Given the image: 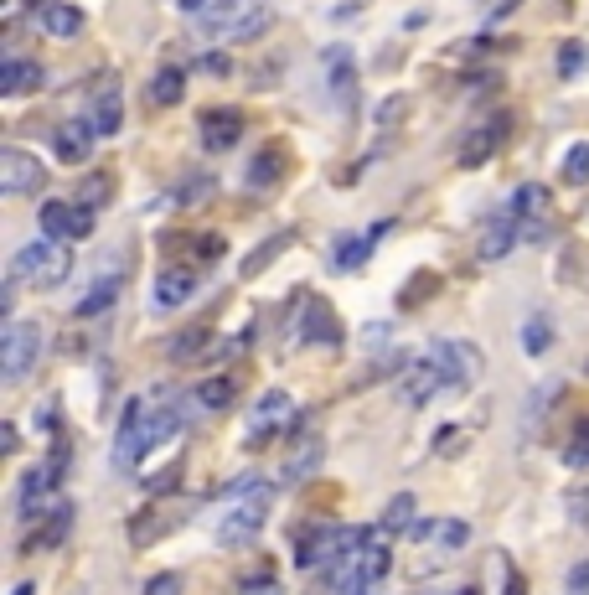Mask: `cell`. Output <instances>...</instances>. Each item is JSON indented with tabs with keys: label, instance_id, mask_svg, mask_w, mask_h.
<instances>
[{
	"label": "cell",
	"instance_id": "7c38bea8",
	"mask_svg": "<svg viewBox=\"0 0 589 595\" xmlns=\"http://www.w3.org/2000/svg\"><path fill=\"white\" fill-rule=\"evenodd\" d=\"M502 135H507V119H502V114H491L486 125H476L471 135L460 140V166H471V171H476V166H486V161H491V151L502 145Z\"/></svg>",
	"mask_w": 589,
	"mask_h": 595
},
{
	"label": "cell",
	"instance_id": "8d00e7d4",
	"mask_svg": "<svg viewBox=\"0 0 589 595\" xmlns=\"http://www.w3.org/2000/svg\"><path fill=\"white\" fill-rule=\"evenodd\" d=\"M171 523H161V513H140L135 518V528H130V539H135V549H145V544H155L166 533Z\"/></svg>",
	"mask_w": 589,
	"mask_h": 595
},
{
	"label": "cell",
	"instance_id": "74e56055",
	"mask_svg": "<svg viewBox=\"0 0 589 595\" xmlns=\"http://www.w3.org/2000/svg\"><path fill=\"white\" fill-rule=\"evenodd\" d=\"M574 440H579V445H569L564 461H569L574 471H584V466H589V420H579V425H574Z\"/></svg>",
	"mask_w": 589,
	"mask_h": 595
},
{
	"label": "cell",
	"instance_id": "7402d4cb",
	"mask_svg": "<svg viewBox=\"0 0 589 595\" xmlns=\"http://www.w3.org/2000/svg\"><path fill=\"white\" fill-rule=\"evenodd\" d=\"M285 166H290V156H285V145H264V151L248 161V171H243V182L254 187V192H264V187H274L279 176H285Z\"/></svg>",
	"mask_w": 589,
	"mask_h": 595
},
{
	"label": "cell",
	"instance_id": "f5cc1de1",
	"mask_svg": "<svg viewBox=\"0 0 589 595\" xmlns=\"http://www.w3.org/2000/svg\"><path fill=\"white\" fill-rule=\"evenodd\" d=\"M507 595H522V580H517V575L507 580Z\"/></svg>",
	"mask_w": 589,
	"mask_h": 595
},
{
	"label": "cell",
	"instance_id": "e575fe53",
	"mask_svg": "<svg viewBox=\"0 0 589 595\" xmlns=\"http://www.w3.org/2000/svg\"><path fill=\"white\" fill-rule=\"evenodd\" d=\"M68 528H73V502H57V508H52V518H47L42 544H47V549H52V544H62V539H68Z\"/></svg>",
	"mask_w": 589,
	"mask_h": 595
},
{
	"label": "cell",
	"instance_id": "7dc6e473",
	"mask_svg": "<svg viewBox=\"0 0 589 595\" xmlns=\"http://www.w3.org/2000/svg\"><path fill=\"white\" fill-rule=\"evenodd\" d=\"M83 192H88V202H93V207L109 202V176H88V187H83Z\"/></svg>",
	"mask_w": 589,
	"mask_h": 595
},
{
	"label": "cell",
	"instance_id": "f6af8a7d",
	"mask_svg": "<svg viewBox=\"0 0 589 595\" xmlns=\"http://www.w3.org/2000/svg\"><path fill=\"white\" fill-rule=\"evenodd\" d=\"M145 595H181V580H176V575H155V580L145 585Z\"/></svg>",
	"mask_w": 589,
	"mask_h": 595
},
{
	"label": "cell",
	"instance_id": "db71d44e",
	"mask_svg": "<svg viewBox=\"0 0 589 595\" xmlns=\"http://www.w3.org/2000/svg\"><path fill=\"white\" fill-rule=\"evenodd\" d=\"M26 6H57V0H26Z\"/></svg>",
	"mask_w": 589,
	"mask_h": 595
},
{
	"label": "cell",
	"instance_id": "ba28073f",
	"mask_svg": "<svg viewBox=\"0 0 589 595\" xmlns=\"http://www.w3.org/2000/svg\"><path fill=\"white\" fill-rule=\"evenodd\" d=\"M145 414H150V399H130L119 414V440H114V471H135L150 451L145 440Z\"/></svg>",
	"mask_w": 589,
	"mask_h": 595
},
{
	"label": "cell",
	"instance_id": "d4e9b609",
	"mask_svg": "<svg viewBox=\"0 0 589 595\" xmlns=\"http://www.w3.org/2000/svg\"><path fill=\"white\" fill-rule=\"evenodd\" d=\"M274 26V11L269 6H248V11H238L233 21H228V37L233 42H254V37H264Z\"/></svg>",
	"mask_w": 589,
	"mask_h": 595
},
{
	"label": "cell",
	"instance_id": "f1b7e54d",
	"mask_svg": "<svg viewBox=\"0 0 589 595\" xmlns=\"http://www.w3.org/2000/svg\"><path fill=\"white\" fill-rule=\"evenodd\" d=\"M181 94H186V73H181V68H161V73H155V83H150V104L171 109V104H181Z\"/></svg>",
	"mask_w": 589,
	"mask_h": 595
},
{
	"label": "cell",
	"instance_id": "44dd1931",
	"mask_svg": "<svg viewBox=\"0 0 589 595\" xmlns=\"http://www.w3.org/2000/svg\"><path fill=\"white\" fill-rule=\"evenodd\" d=\"M517 238H522V223H517L512 213H502V218H491V223H486V233H481V249H476V254H481L486 264H491V259H507Z\"/></svg>",
	"mask_w": 589,
	"mask_h": 595
},
{
	"label": "cell",
	"instance_id": "5bb4252c",
	"mask_svg": "<svg viewBox=\"0 0 589 595\" xmlns=\"http://www.w3.org/2000/svg\"><path fill=\"white\" fill-rule=\"evenodd\" d=\"M398 394H403V404H409V409H424L434 394H445V383H440V373H434L429 357H414L409 373H403V383H398Z\"/></svg>",
	"mask_w": 589,
	"mask_h": 595
},
{
	"label": "cell",
	"instance_id": "816d5d0a",
	"mask_svg": "<svg viewBox=\"0 0 589 595\" xmlns=\"http://www.w3.org/2000/svg\"><path fill=\"white\" fill-rule=\"evenodd\" d=\"M0 451H16V425H0Z\"/></svg>",
	"mask_w": 589,
	"mask_h": 595
},
{
	"label": "cell",
	"instance_id": "bcb514c9",
	"mask_svg": "<svg viewBox=\"0 0 589 595\" xmlns=\"http://www.w3.org/2000/svg\"><path fill=\"white\" fill-rule=\"evenodd\" d=\"M238 595H285V590H279V580H269V575H259V580H248Z\"/></svg>",
	"mask_w": 589,
	"mask_h": 595
},
{
	"label": "cell",
	"instance_id": "60d3db41",
	"mask_svg": "<svg viewBox=\"0 0 589 595\" xmlns=\"http://www.w3.org/2000/svg\"><path fill=\"white\" fill-rule=\"evenodd\" d=\"M460 445H465V430L460 425H445L440 435H434V456H460Z\"/></svg>",
	"mask_w": 589,
	"mask_h": 595
},
{
	"label": "cell",
	"instance_id": "f35d334b",
	"mask_svg": "<svg viewBox=\"0 0 589 595\" xmlns=\"http://www.w3.org/2000/svg\"><path fill=\"white\" fill-rule=\"evenodd\" d=\"M93 130H99V135H114V130H119V104H114V99L93 104Z\"/></svg>",
	"mask_w": 589,
	"mask_h": 595
},
{
	"label": "cell",
	"instance_id": "9f6ffc18",
	"mask_svg": "<svg viewBox=\"0 0 589 595\" xmlns=\"http://www.w3.org/2000/svg\"><path fill=\"white\" fill-rule=\"evenodd\" d=\"M460 595H476V590H460Z\"/></svg>",
	"mask_w": 589,
	"mask_h": 595
},
{
	"label": "cell",
	"instance_id": "7bdbcfd3",
	"mask_svg": "<svg viewBox=\"0 0 589 595\" xmlns=\"http://www.w3.org/2000/svg\"><path fill=\"white\" fill-rule=\"evenodd\" d=\"M197 68H202V73H212V78H228V73H233V63H228L223 52H207V57H197Z\"/></svg>",
	"mask_w": 589,
	"mask_h": 595
},
{
	"label": "cell",
	"instance_id": "52a82bcc",
	"mask_svg": "<svg viewBox=\"0 0 589 595\" xmlns=\"http://www.w3.org/2000/svg\"><path fill=\"white\" fill-rule=\"evenodd\" d=\"M321 68H326V94L341 109V119L357 114V52L347 42H336L321 52Z\"/></svg>",
	"mask_w": 589,
	"mask_h": 595
},
{
	"label": "cell",
	"instance_id": "d6986e66",
	"mask_svg": "<svg viewBox=\"0 0 589 595\" xmlns=\"http://www.w3.org/2000/svg\"><path fill=\"white\" fill-rule=\"evenodd\" d=\"M393 223H372L367 233H357V238H347V244H336V254H331V264L336 270H362V264L372 259V249L383 244V233H388Z\"/></svg>",
	"mask_w": 589,
	"mask_h": 595
},
{
	"label": "cell",
	"instance_id": "4316f807",
	"mask_svg": "<svg viewBox=\"0 0 589 595\" xmlns=\"http://www.w3.org/2000/svg\"><path fill=\"white\" fill-rule=\"evenodd\" d=\"M42 26H47L52 37H78V32H83V11L68 6V0H57V6L42 11Z\"/></svg>",
	"mask_w": 589,
	"mask_h": 595
},
{
	"label": "cell",
	"instance_id": "484cf974",
	"mask_svg": "<svg viewBox=\"0 0 589 595\" xmlns=\"http://www.w3.org/2000/svg\"><path fill=\"white\" fill-rule=\"evenodd\" d=\"M419 523V502H414V492H398L388 508H383V533H409Z\"/></svg>",
	"mask_w": 589,
	"mask_h": 595
},
{
	"label": "cell",
	"instance_id": "9c48e42d",
	"mask_svg": "<svg viewBox=\"0 0 589 595\" xmlns=\"http://www.w3.org/2000/svg\"><path fill=\"white\" fill-rule=\"evenodd\" d=\"M47 187V166L37 156H26V151H0V192L6 197H31V192H42Z\"/></svg>",
	"mask_w": 589,
	"mask_h": 595
},
{
	"label": "cell",
	"instance_id": "4fadbf2b",
	"mask_svg": "<svg viewBox=\"0 0 589 595\" xmlns=\"http://www.w3.org/2000/svg\"><path fill=\"white\" fill-rule=\"evenodd\" d=\"M238 135H243V114L238 109L217 104V109L202 114V145H207V151H233Z\"/></svg>",
	"mask_w": 589,
	"mask_h": 595
},
{
	"label": "cell",
	"instance_id": "8992f818",
	"mask_svg": "<svg viewBox=\"0 0 589 595\" xmlns=\"http://www.w3.org/2000/svg\"><path fill=\"white\" fill-rule=\"evenodd\" d=\"M37 357H42V332L37 326L31 321H6V332H0V378L21 383Z\"/></svg>",
	"mask_w": 589,
	"mask_h": 595
},
{
	"label": "cell",
	"instance_id": "30bf717a",
	"mask_svg": "<svg viewBox=\"0 0 589 595\" xmlns=\"http://www.w3.org/2000/svg\"><path fill=\"white\" fill-rule=\"evenodd\" d=\"M42 233L68 244V238H88L93 233V213L88 207H68V202H42Z\"/></svg>",
	"mask_w": 589,
	"mask_h": 595
},
{
	"label": "cell",
	"instance_id": "2e32d148",
	"mask_svg": "<svg viewBox=\"0 0 589 595\" xmlns=\"http://www.w3.org/2000/svg\"><path fill=\"white\" fill-rule=\"evenodd\" d=\"M295 337H300V342H321V347H341V321H336L331 306L305 301V316H300V326H295Z\"/></svg>",
	"mask_w": 589,
	"mask_h": 595
},
{
	"label": "cell",
	"instance_id": "ac0fdd59",
	"mask_svg": "<svg viewBox=\"0 0 589 595\" xmlns=\"http://www.w3.org/2000/svg\"><path fill=\"white\" fill-rule=\"evenodd\" d=\"M57 471H62V445H57V456L47 461V466H37V471H26V482H21V513L26 518H37V508L52 497V487H57Z\"/></svg>",
	"mask_w": 589,
	"mask_h": 595
},
{
	"label": "cell",
	"instance_id": "b9f144b4",
	"mask_svg": "<svg viewBox=\"0 0 589 595\" xmlns=\"http://www.w3.org/2000/svg\"><path fill=\"white\" fill-rule=\"evenodd\" d=\"M564 590H569V595H589V559H579V564H574V570H569Z\"/></svg>",
	"mask_w": 589,
	"mask_h": 595
},
{
	"label": "cell",
	"instance_id": "603a6c76",
	"mask_svg": "<svg viewBox=\"0 0 589 595\" xmlns=\"http://www.w3.org/2000/svg\"><path fill=\"white\" fill-rule=\"evenodd\" d=\"M192 290H197V275L192 270H161V280H155V306L176 311V306L192 301Z\"/></svg>",
	"mask_w": 589,
	"mask_h": 595
},
{
	"label": "cell",
	"instance_id": "d6a6232c",
	"mask_svg": "<svg viewBox=\"0 0 589 595\" xmlns=\"http://www.w3.org/2000/svg\"><path fill=\"white\" fill-rule=\"evenodd\" d=\"M290 244H295V233H290V228H285V233H274V238H269V244H264V249H254V254H248V259H243V275H259V270H264V264H269V259H274L279 249H290Z\"/></svg>",
	"mask_w": 589,
	"mask_h": 595
},
{
	"label": "cell",
	"instance_id": "836d02e7",
	"mask_svg": "<svg viewBox=\"0 0 589 595\" xmlns=\"http://www.w3.org/2000/svg\"><path fill=\"white\" fill-rule=\"evenodd\" d=\"M202 347H207V326H192V332L171 337V357H176V363H192Z\"/></svg>",
	"mask_w": 589,
	"mask_h": 595
},
{
	"label": "cell",
	"instance_id": "681fc988",
	"mask_svg": "<svg viewBox=\"0 0 589 595\" xmlns=\"http://www.w3.org/2000/svg\"><path fill=\"white\" fill-rule=\"evenodd\" d=\"M476 6H481V11L491 16V21H502V16H507V11L517 6V0H476Z\"/></svg>",
	"mask_w": 589,
	"mask_h": 595
},
{
	"label": "cell",
	"instance_id": "ee69618b",
	"mask_svg": "<svg viewBox=\"0 0 589 595\" xmlns=\"http://www.w3.org/2000/svg\"><path fill=\"white\" fill-rule=\"evenodd\" d=\"M176 476H181V461H171L166 471H155L145 487H150V492H171V487H176Z\"/></svg>",
	"mask_w": 589,
	"mask_h": 595
},
{
	"label": "cell",
	"instance_id": "ab89813d",
	"mask_svg": "<svg viewBox=\"0 0 589 595\" xmlns=\"http://www.w3.org/2000/svg\"><path fill=\"white\" fill-rule=\"evenodd\" d=\"M434 539H440L445 549H460L465 539H471V523H460V518H445V523H440V533H434Z\"/></svg>",
	"mask_w": 589,
	"mask_h": 595
},
{
	"label": "cell",
	"instance_id": "4dcf8cb0",
	"mask_svg": "<svg viewBox=\"0 0 589 595\" xmlns=\"http://www.w3.org/2000/svg\"><path fill=\"white\" fill-rule=\"evenodd\" d=\"M584 68H589V47L569 37L564 47H558V78H564V83H574V78H584Z\"/></svg>",
	"mask_w": 589,
	"mask_h": 595
},
{
	"label": "cell",
	"instance_id": "f546056e",
	"mask_svg": "<svg viewBox=\"0 0 589 595\" xmlns=\"http://www.w3.org/2000/svg\"><path fill=\"white\" fill-rule=\"evenodd\" d=\"M192 399H197V409H228L233 404V378H202L197 389H192Z\"/></svg>",
	"mask_w": 589,
	"mask_h": 595
},
{
	"label": "cell",
	"instance_id": "cb8c5ba5",
	"mask_svg": "<svg viewBox=\"0 0 589 595\" xmlns=\"http://www.w3.org/2000/svg\"><path fill=\"white\" fill-rule=\"evenodd\" d=\"M176 6L197 21V32H228V26H223V11H233L238 0H176Z\"/></svg>",
	"mask_w": 589,
	"mask_h": 595
},
{
	"label": "cell",
	"instance_id": "ffe728a7",
	"mask_svg": "<svg viewBox=\"0 0 589 595\" xmlns=\"http://www.w3.org/2000/svg\"><path fill=\"white\" fill-rule=\"evenodd\" d=\"M119 301V275H114V259L104 264V270H99V280H93L88 285V295H83V301H78V311L73 316H83V321H93V316H104L109 306Z\"/></svg>",
	"mask_w": 589,
	"mask_h": 595
},
{
	"label": "cell",
	"instance_id": "7a4b0ae2",
	"mask_svg": "<svg viewBox=\"0 0 589 595\" xmlns=\"http://www.w3.org/2000/svg\"><path fill=\"white\" fill-rule=\"evenodd\" d=\"M388 570H393L388 533H367V539L357 544V554L331 570V590H336V595H372V585H378Z\"/></svg>",
	"mask_w": 589,
	"mask_h": 595
},
{
	"label": "cell",
	"instance_id": "83f0119b",
	"mask_svg": "<svg viewBox=\"0 0 589 595\" xmlns=\"http://www.w3.org/2000/svg\"><path fill=\"white\" fill-rule=\"evenodd\" d=\"M543 207H548V192H543L538 182H527V187H517V197H512L507 213H512L517 223H538V218H543Z\"/></svg>",
	"mask_w": 589,
	"mask_h": 595
},
{
	"label": "cell",
	"instance_id": "9a60e30c",
	"mask_svg": "<svg viewBox=\"0 0 589 595\" xmlns=\"http://www.w3.org/2000/svg\"><path fill=\"white\" fill-rule=\"evenodd\" d=\"M321 461H326L321 435H300V440H290V456H285V482H290V487L310 482V476L321 471Z\"/></svg>",
	"mask_w": 589,
	"mask_h": 595
},
{
	"label": "cell",
	"instance_id": "c3c4849f",
	"mask_svg": "<svg viewBox=\"0 0 589 595\" xmlns=\"http://www.w3.org/2000/svg\"><path fill=\"white\" fill-rule=\"evenodd\" d=\"M569 518H574V523H589V487L569 497Z\"/></svg>",
	"mask_w": 589,
	"mask_h": 595
},
{
	"label": "cell",
	"instance_id": "1f68e13d",
	"mask_svg": "<svg viewBox=\"0 0 589 595\" xmlns=\"http://www.w3.org/2000/svg\"><path fill=\"white\" fill-rule=\"evenodd\" d=\"M522 347H527V357H543L548 347H553V326H548V316H533L522 326Z\"/></svg>",
	"mask_w": 589,
	"mask_h": 595
},
{
	"label": "cell",
	"instance_id": "3957f363",
	"mask_svg": "<svg viewBox=\"0 0 589 595\" xmlns=\"http://www.w3.org/2000/svg\"><path fill=\"white\" fill-rule=\"evenodd\" d=\"M424 357L434 363V373H440L445 394H471L476 389V378H481V347L476 342H465V337H434Z\"/></svg>",
	"mask_w": 589,
	"mask_h": 595
},
{
	"label": "cell",
	"instance_id": "8fae6325",
	"mask_svg": "<svg viewBox=\"0 0 589 595\" xmlns=\"http://www.w3.org/2000/svg\"><path fill=\"white\" fill-rule=\"evenodd\" d=\"M93 140H99V130H93V119H62L57 135H52V151L57 161H68V166H83L93 156Z\"/></svg>",
	"mask_w": 589,
	"mask_h": 595
},
{
	"label": "cell",
	"instance_id": "11a10c76",
	"mask_svg": "<svg viewBox=\"0 0 589 595\" xmlns=\"http://www.w3.org/2000/svg\"><path fill=\"white\" fill-rule=\"evenodd\" d=\"M11 595H31V585H16V590H11Z\"/></svg>",
	"mask_w": 589,
	"mask_h": 595
},
{
	"label": "cell",
	"instance_id": "d590c367",
	"mask_svg": "<svg viewBox=\"0 0 589 595\" xmlns=\"http://www.w3.org/2000/svg\"><path fill=\"white\" fill-rule=\"evenodd\" d=\"M564 182H569V187H584V182H589V145H569V156H564Z\"/></svg>",
	"mask_w": 589,
	"mask_h": 595
},
{
	"label": "cell",
	"instance_id": "277c9868",
	"mask_svg": "<svg viewBox=\"0 0 589 595\" xmlns=\"http://www.w3.org/2000/svg\"><path fill=\"white\" fill-rule=\"evenodd\" d=\"M11 275L26 280V285H37V290H57L73 275V254H68V244H57V238H37V244H26L16 254Z\"/></svg>",
	"mask_w": 589,
	"mask_h": 595
},
{
	"label": "cell",
	"instance_id": "5b68a950",
	"mask_svg": "<svg viewBox=\"0 0 589 595\" xmlns=\"http://www.w3.org/2000/svg\"><path fill=\"white\" fill-rule=\"evenodd\" d=\"M295 425H300V404L285 389H274V394H264L254 409H248L243 445H248V451H264V445H274L279 435H290Z\"/></svg>",
	"mask_w": 589,
	"mask_h": 595
},
{
	"label": "cell",
	"instance_id": "e0dca14e",
	"mask_svg": "<svg viewBox=\"0 0 589 595\" xmlns=\"http://www.w3.org/2000/svg\"><path fill=\"white\" fill-rule=\"evenodd\" d=\"M47 83L42 63H31V57H11V63H0V99H21V94H37Z\"/></svg>",
	"mask_w": 589,
	"mask_h": 595
},
{
	"label": "cell",
	"instance_id": "6da1fadb",
	"mask_svg": "<svg viewBox=\"0 0 589 595\" xmlns=\"http://www.w3.org/2000/svg\"><path fill=\"white\" fill-rule=\"evenodd\" d=\"M228 492L238 502L223 513V523H217V544H223V549H243V544L259 539V528H264V518L274 508V487L264 482V476H238Z\"/></svg>",
	"mask_w": 589,
	"mask_h": 595
},
{
	"label": "cell",
	"instance_id": "f907efd6",
	"mask_svg": "<svg viewBox=\"0 0 589 595\" xmlns=\"http://www.w3.org/2000/svg\"><path fill=\"white\" fill-rule=\"evenodd\" d=\"M197 254L202 259H217V254H223V238H197Z\"/></svg>",
	"mask_w": 589,
	"mask_h": 595
}]
</instances>
